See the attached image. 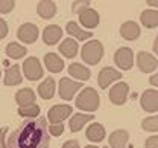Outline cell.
<instances>
[{
    "label": "cell",
    "mask_w": 158,
    "mask_h": 148,
    "mask_svg": "<svg viewBox=\"0 0 158 148\" xmlns=\"http://www.w3.org/2000/svg\"><path fill=\"white\" fill-rule=\"evenodd\" d=\"M49 144L50 134L44 116L23 121L8 137V148H49Z\"/></svg>",
    "instance_id": "obj_1"
},
{
    "label": "cell",
    "mask_w": 158,
    "mask_h": 148,
    "mask_svg": "<svg viewBox=\"0 0 158 148\" xmlns=\"http://www.w3.org/2000/svg\"><path fill=\"white\" fill-rule=\"evenodd\" d=\"M100 104V98H99V93L93 89V87H84L79 95L76 96V101H75V106L78 107L79 110L82 111H96L99 108Z\"/></svg>",
    "instance_id": "obj_2"
},
{
    "label": "cell",
    "mask_w": 158,
    "mask_h": 148,
    "mask_svg": "<svg viewBox=\"0 0 158 148\" xmlns=\"http://www.w3.org/2000/svg\"><path fill=\"white\" fill-rule=\"evenodd\" d=\"M81 57H82L84 63L90 64V66H96L103 57V44L99 40L87 41L81 49Z\"/></svg>",
    "instance_id": "obj_3"
},
{
    "label": "cell",
    "mask_w": 158,
    "mask_h": 148,
    "mask_svg": "<svg viewBox=\"0 0 158 148\" xmlns=\"http://www.w3.org/2000/svg\"><path fill=\"white\" fill-rule=\"evenodd\" d=\"M23 67V73L26 76V80L29 81H38L44 76V70L43 66L40 63V60L37 57H29L24 60V63L21 64Z\"/></svg>",
    "instance_id": "obj_4"
},
{
    "label": "cell",
    "mask_w": 158,
    "mask_h": 148,
    "mask_svg": "<svg viewBox=\"0 0 158 148\" xmlns=\"http://www.w3.org/2000/svg\"><path fill=\"white\" fill-rule=\"evenodd\" d=\"M82 90V83L79 81H73L70 78H61L58 84V93L61 96V99L64 101H72L73 96L76 95V92Z\"/></svg>",
    "instance_id": "obj_5"
},
{
    "label": "cell",
    "mask_w": 158,
    "mask_h": 148,
    "mask_svg": "<svg viewBox=\"0 0 158 148\" xmlns=\"http://www.w3.org/2000/svg\"><path fill=\"white\" fill-rule=\"evenodd\" d=\"M73 115V108L69 104H56V106L50 107L47 111V121L50 124H62L67 118H70Z\"/></svg>",
    "instance_id": "obj_6"
},
{
    "label": "cell",
    "mask_w": 158,
    "mask_h": 148,
    "mask_svg": "<svg viewBox=\"0 0 158 148\" xmlns=\"http://www.w3.org/2000/svg\"><path fill=\"white\" fill-rule=\"evenodd\" d=\"M114 63L118 69L122 70H131L132 66H134V52L132 49L123 46V47H118L114 54Z\"/></svg>",
    "instance_id": "obj_7"
},
{
    "label": "cell",
    "mask_w": 158,
    "mask_h": 148,
    "mask_svg": "<svg viewBox=\"0 0 158 148\" xmlns=\"http://www.w3.org/2000/svg\"><path fill=\"white\" fill-rule=\"evenodd\" d=\"M40 31L38 26L34 24V23H23L17 29V38L20 41L26 43V44H32L38 40Z\"/></svg>",
    "instance_id": "obj_8"
},
{
    "label": "cell",
    "mask_w": 158,
    "mask_h": 148,
    "mask_svg": "<svg viewBox=\"0 0 158 148\" xmlns=\"http://www.w3.org/2000/svg\"><path fill=\"white\" fill-rule=\"evenodd\" d=\"M137 67L143 73H152L154 70H157L158 60L152 54H149L146 50H141V52L137 54Z\"/></svg>",
    "instance_id": "obj_9"
},
{
    "label": "cell",
    "mask_w": 158,
    "mask_h": 148,
    "mask_svg": "<svg viewBox=\"0 0 158 148\" xmlns=\"http://www.w3.org/2000/svg\"><path fill=\"white\" fill-rule=\"evenodd\" d=\"M128 93H129V85L125 81H120L117 84H114L110 90V99L114 106H123L128 99Z\"/></svg>",
    "instance_id": "obj_10"
},
{
    "label": "cell",
    "mask_w": 158,
    "mask_h": 148,
    "mask_svg": "<svg viewBox=\"0 0 158 148\" xmlns=\"http://www.w3.org/2000/svg\"><path fill=\"white\" fill-rule=\"evenodd\" d=\"M140 106L148 113L158 111V90H154V89L144 90L140 98Z\"/></svg>",
    "instance_id": "obj_11"
},
{
    "label": "cell",
    "mask_w": 158,
    "mask_h": 148,
    "mask_svg": "<svg viewBox=\"0 0 158 148\" xmlns=\"http://www.w3.org/2000/svg\"><path fill=\"white\" fill-rule=\"evenodd\" d=\"M120 78H122V73H120L118 70L113 69V67H103L98 75L99 87H100V89H106V87H110L113 83L118 81Z\"/></svg>",
    "instance_id": "obj_12"
},
{
    "label": "cell",
    "mask_w": 158,
    "mask_h": 148,
    "mask_svg": "<svg viewBox=\"0 0 158 148\" xmlns=\"http://www.w3.org/2000/svg\"><path fill=\"white\" fill-rule=\"evenodd\" d=\"M100 21V17H99V12L93 8H87L84 9L82 12H79V23L87 28V29H93L96 28Z\"/></svg>",
    "instance_id": "obj_13"
},
{
    "label": "cell",
    "mask_w": 158,
    "mask_h": 148,
    "mask_svg": "<svg viewBox=\"0 0 158 148\" xmlns=\"http://www.w3.org/2000/svg\"><path fill=\"white\" fill-rule=\"evenodd\" d=\"M21 81H23V76H21V70H20L19 64H11L9 67H6L5 76H3V84L12 87V85H19Z\"/></svg>",
    "instance_id": "obj_14"
},
{
    "label": "cell",
    "mask_w": 158,
    "mask_h": 148,
    "mask_svg": "<svg viewBox=\"0 0 158 148\" xmlns=\"http://www.w3.org/2000/svg\"><path fill=\"white\" fill-rule=\"evenodd\" d=\"M140 34H141L140 26L132 20L125 21V23L120 26V35H122V38H125V40H128V41L137 40L138 37H140Z\"/></svg>",
    "instance_id": "obj_15"
},
{
    "label": "cell",
    "mask_w": 158,
    "mask_h": 148,
    "mask_svg": "<svg viewBox=\"0 0 158 148\" xmlns=\"http://www.w3.org/2000/svg\"><path fill=\"white\" fill-rule=\"evenodd\" d=\"M62 38V29L58 24H47L43 31V41L47 46H53Z\"/></svg>",
    "instance_id": "obj_16"
},
{
    "label": "cell",
    "mask_w": 158,
    "mask_h": 148,
    "mask_svg": "<svg viewBox=\"0 0 158 148\" xmlns=\"http://www.w3.org/2000/svg\"><path fill=\"white\" fill-rule=\"evenodd\" d=\"M94 119V115H85V113H73L70 116V121H69V127L72 133H78L82 128L85 127L87 122L93 121Z\"/></svg>",
    "instance_id": "obj_17"
},
{
    "label": "cell",
    "mask_w": 158,
    "mask_h": 148,
    "mask_svg": "<svg viewBox=\"0 0 158 148\" xmlns=\"http://www.w3.org/2000/svg\"><path fill=\"white\" fill-rule=\"evenodd\" d=\"M128 141H129V133L125 128H118L116 131H113L108 137V142H110L111 148H126Z\"/></svg>",
    "instance_id": "obj_18"
},
{
    "label": "cell",
    "mask_w": 158,
    "mask_h": 148,
    "mask_svg": "<svg viewBox=\"0 0 158 148\" xmlns=\"http://www.w3.org/2000/svg\"><path fill=\"white\" fill-rule=\"evenodd\" d=\"M44 66L47 67L49 72L52 73H59L64 69V60L55 52H47L44 55Z\"/></svg>",
    "instance_id": "obj_19"
},
{
    "label": "cell",
    "mask_w": 158,
    "mask_h": 148,
    "mask_svg": "<svg viewBox=\"0 0 158 148\" xmlns=\"http://www.w3.org/2000/svg\"><path fill=\"white\" fill-rule=\"evenodd\" d=\"M106 136V130L102 124L99 122H91V125L87 127V131H85V137L91 142H102Z\"/></svg>",
    "instance_id": "obj_20"
},
{
    "label": "cell",
    "mask_w": 158,
    "mask_h": 148,
    "mask_svg": "<svg viewBox=\"0 0 158 148\" xmlns=\"http://www.w3.org/2000/svg\"><path fill=\"white\" fill-rule=\"evenodd\" d=\"M65 31H67V34H70L76 41H85V40H88V38L93 37V32L84 31L76 21H69L67 26H65Z\"/></svg>",
    "instance_id": "obj_21"
},
{
    "label": "cell",
    "mask_w": 158,
    "mask_h": 148,
    "mask_svg": "<svg viewBox=\"0 0 158 148\" xmlns=\"http://www.w3.org/2000/svg\"><path fill=\"white\" fill-rule=\"evenodd\" d=\"M37 14L41 19L49 20L52 17H55L56 14V3L52 0H41L37 3Z\"/></svg>",
    "instance_id": "obj_22"
},
{
    "label": "cell",
    "mask_w": 158,
    "mask_h": 148,
    "mask_svg": "<svg viewBox=\"0 0 158 148\" xmlns=\"http://www.w3.org/2000/svg\"><path fill=\"white\" fill-rule=\"evenodd\" d=\"M69 73L72 78H76V81L82 83V81H88L91 76V72L87 66L79 63H72L69 66Z\"/></svg>",
    "instance_id": "obj_23"
},
{
    "label": "cell",
    "mask_w": 158,
    "mask_h": 148,
    "mask_svg": "<svg viewBox=\"0 0 158 148\" xmlns=\"http://www.w3.org/2000/svg\"><path fill=\"white\" fill-rule=\"evenodd\" d=\"M55 90H56V83L52 76H47L43 80V83L38 85V95L43 99H52L55 96Z\"/></svg>",
    "instance_id": "obj_24"
},
{
    "label": "cell",
    "mask_w": 158,
    "mask_h": 148,
    "mask_svg": "<svg viewBox=\"0 0 158 148\" xmlns=\"http://www.w3.org/2000/svg\"><path fill=\"white\" fill-rule=\"evenodd\" d=\"M79 44L75 38H65L64 41L59 43V54L65 58H75L78 55Z\"/></svg>",
    "instance_id": "obj_25"
},
{
    "label": "cell",
    "mask_w": 158,
    "mask_h": 148,
    "mask_svg": "<svg viewBox=\"0 0 158 148\" xmlns=\"http://www.w3.org/2000/svg\"><path fill=\"white\" fill-rule=\"evenodd\" d=\"M35 98H37L35 92L32 89H29V87H24V89H21V90H19L15 93V102H17L19 107H26L34 104Z\"/></svg>",
    "instance_id": "obj_26"
},
{
    "label": "cell",
    "mask_w": 158,
    "mask_h": 148,
    "mask_svg": "<svg viewBox=\"0 0 158 148\" xmlns=\"http://www.w3.org/2000/svg\"><path fill=\"white\" fill-rule=\"evenodd\" d=\"M140 20H141V24L144 26V28H149V29H152V28H157L158 26V11L155 9H144L143 12H141V15H140Z\"/></svg>",
    "instance_id": "obj_27"
},
{
    "label": "cell",
    "mask_w": 158,
    "mask_h": 148,
    "mask_svg": "<svg viewBox=\"0 0 158 148\" xmlns=\"http://www.w3.org/2000/svg\"><path fill=\"white\" fill-rule=\"evenodd\" d=\"M5 52H6V55H8L9 58H12V60H20V58H23V57L27 54V49H26L23 44H20V43L12 41L6 46Z\"/></svg>",
    "instance_id": "obj_28"
},
{
    "label": "cell",
    "mask_w": 158,
    "mask_h": 148,
    "mask_svg": "<svg viewBox=\"0 0 158 148\" xmlns=\"http://www.w3.org/2000/svg\"><path fill=\"white\" fill-rule=\"evenodd\" d=\"M17 113H19V116H23V118H29V119H34V118H38V115H40V106L34 102V104H31V106L19 107Z\"/></svg>",
    "instance_id": "obj_29"
},
{
    "label": "cell",
    "mask_w": 158,
    "mask_h": 148,
    "mask_svg": "<svg viewBox=\"0 0 158 148\" xmlns=\"http://www.w3.org/2000/svg\"><path fill=\"white\" fill-rule=\"evenodd\" d=\"M141 128L144 131H158V115L144 118L141 121Z\"/></svg>",
    "instance_id": "obj_30"
},
{
    "label": "cell",
    "mask_w": 158,
    "mask_h": 148,
    "mask_svg": "<svg viewBox=\"0 0 158 148\" xmlns=\"http://www.w3.org/2000/svg\"><path fill=\"white\" fill-rule=\"evenodd\" d=\"M15 2L14 0H0V12L2 14H8L14 9Z\"/></svg>",
    "instance_id": "obj_31"
},
{
    "label": "cell",
    "mask_w": 158,
    "mask_h": 148,
    "mask_svg": "<svg viewBox=\"0 0 158 148\" xmlns=\"http://www.w3.org/2000/svg\"><path fill=\"white\" fill-rule=\"evenodd\" d=\"M47 131H49V134L50 136H61L62 133H64V125L62 124H50V125H47Z\"/></svg>",
    "instance_id": "obj_32"
},
{
    "label": "cell",
    "mask_w": 158,
    "mask_h": 148,
    "mask_svg": "<svg viewBox=\"0 0 158 148\" xmlns=\"http://www.w3.org/2000/svg\"><path fill=\"white\" fill-rule=\"evenodd\" d=\"M90 2L88 0H84V2H73V5H72V11L73 12H76V14H79V12H82L84 9H87V8H90Z\"/></svg>",
    "instance_id": "obj_33"
},
{
    "label": "cell",
    "mask_w": 158,
    "mask_h": 148,
    "mask_svg": "<svg viewBox=\"0 0 158 148\" xmlns=\"http://www.w3.org/2000/svg\"><path fill=\"white\" fill-rule=\"evenodd\" d=\"M9 34V28H8V23L0 17V40L6 38V35Z\"/></svg>",
    "instance_id": "obj_34"
},
{
    "label": "cell",
    "mask_w": 158,
    "mask_h": 148,
    "mask_svg": "<svg viewBox=\"0 0 158 148\" xmlns=\"http://www.w3.org/2000/svg\"><path fill=\"white\" fill-rule=\"evenodd\" d=\"M144 148H158V136H151L146 139Z\"/></svg>",
    "instance_id": "obj_35"
},
{
    "label": "cell",
    "mask_w": 158,
    "mask_h": 148,
    "mask_svg": "<svg viewBox=\"0 0 158 148\" xmlns=\"http://www.w3.org/2000/svg\"><path fill=\"white\" fill-rule=\"evenodd\" d=\"M6 131H8V127L0 128V148H8L6 147Z\"/></svg>",
    "instance_id": "obj_36"
},
{
    "label": "cell",
    "mask_w": 158,
    "mask_h": 148,
    "mask_svg": "<svg viewBox=\"0 0 158 148\" xmlns=\"http://www.w3.org/2000/svg\"><path fill=\"white\" fill-rule=\"evenodd\" d=\"M62 148H79V142L78 141H75V139H70V141L64 142Z\"/></svg>",
    "instance_id": "obj_37"
},
{
    "label": "cell",
    "mask_w": 158,
    "mask_h": 148,
    "mask_svg": "<svg viewBox=\"0 0 158 148\" xmlns=\"http://www.w3.org/2000/svg\"><path fill=\"white\" fill-rule=\"evenodd\" d=\"M149 83H151V85H154V87H158V72L154 73V75L149 78Z\"/></svg>",
    "instance_id": "obj_38"
},
{
    "label": "cell",
    "mask_w": 158,
    "mask_h": 148,
    "mask_svg": "<svg viewBox=\"0 0 158 148\" xmlns=\"http://www.w3.org/2000/svg\"><path fill=\"white\" fill-rule=\"evenodd\" d=\"M149 6H155V8H158V0H148L146 2Z\"/></svg>",
    "instance_id": "obj_39"
},
{
    "label": "cell",
    "mask_w": 158,
    "mask_h": 148,
    "mask_svg": "<svg viewBox=\"0 0 158 148\" xmlns=\"http://www.w3.org/2000/svg\"><path fill=\"white\" fill-rule=\"evenodd\" d=\"M154 54L158 55V35L155 37V41H154Z\"/></svg>",
    "instance_id": "obj_40"
},
{
    "label": "cell",
    "mask_w": 158,
    "mask_h": 148,
    "mask_svg": "<svg viewBox=\"0 0 158 148\" xmlns=\"http://www.w3.org/2000/svg\"><path fill=\"white\" fill-rule=\"evenodd\" d=\"M85 148H99V147H96V145H87Z\"/></svg>",
    "instance_id": "obj_41"
},
{
    "label": "cell",
    "mask_w": 158,
    "mask_h": 148,
    "mask_svg": "<svg viewBox=\"0 0 158 148\" xmlns=\"http://www.w3.org/2000/svg\"><path fill=\"white\" fill-rule=\"evenodd\" d=\"M0 78H2V72H0Z\"/></svg>",
    "instance_id": "obj_42"
}]
</instances>
